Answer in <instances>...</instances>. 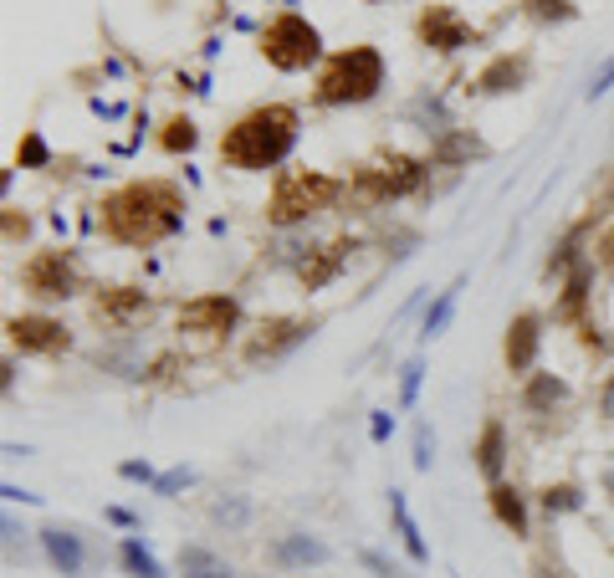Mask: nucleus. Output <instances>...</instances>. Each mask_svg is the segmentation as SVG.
Masks as SVG:
<instances>
[{
    "label": "nucleus",
    "mask_w": 614,
    "mask_h": 578,
    "mask_svg": "<svg viewBox=\"0 0 614 578\" xmlns=\"http://www.w3.org/2000/svg\"><path fill=\"white\" fill-rule=\"evenodd\" d=\"M180 190L164 185V180H139V185H123L118 195H108L103 205V226L113 241H128V246H154L164 236L180 231Z\"/></svg>",
    "instance_id": "nucleus-1"
},
{
    "label": "nucleus",
    "mask_w": 614,
    "mask_h": 578,
    "mask_svg": "<svg viewBox=\"0 0 614 578\" xmlns=\"http://www.w3.org/2000/svg\"><path fill=\"white\" fill-rule=\"evenodd\" d=\"M292 144H297V108L272 103V108H256V113H246L241 123L226 128L221 159L231 169H251L256 174V169H277L292 154Z\"/></svg>",
    "instance_id": "nucleus-2"
},
{
    "label": "nucleus",
    "mask_w": 614,
    "mask_h": 578,
    "mask_svg": "<svg viewBox=\"0 0 614 578\" xmlns=\"http://www.w3.org/2000/svg\"><path fill=\"white\" fill-rule=\"evenodd\" d=\"M384 87L379 47H343L318 72V103H369Z\"/></svg>",
    "instance_id": "nucleus-3"
},
{
    "label": "nucleus",
    "mask_w": 614,
    "mask_h": 578,
    "mask_svg": "<svg viewBox=\"0 0 614 578\" xmlns=\"http://www.w3.org/2000/svg\"><path fill=\"white\" fill-rule=\"evenodd\" d=\"M261 57H267L277 72H302V67H313L323 57V36L307 16L282 11V16L267 21V31H261Z\"/></svg>",
    "instance_id": "nucleus-4"
},
{
    "label": "nucleus",
    "mask_w": 614,
    "mask_h": 578,
    "mask_svg": "<svg viewBox=\"0 0 614 578\" xmlns=\"http://www.w3.org/2000/svg\"><path fill=\"white\" fill-rule=\"evenodd\" d=\"M338 180H328V174L318 169H287L277 180V195H272V220L277 226H297V220H307L313 210H328L338 200Z\"/></svg>",
    "instance_id": "nucleus-5"
},
{
    "label": "nucleus",
    "mask_w": 614,
    "mask_h": 578,
    "mask_svg": "<svg viewBox=\"0 0 614 578\" xmlns=\"http://www.w3.org/2000/svg\"><path fill=\"white\" fill-rule=\"evenodd\" d=\"M420 185V164L415 159H389L379 169H359L354 195L359 200H394V195H410Z\"/></svg>",
    "instance_id": "nucleus-6"
},
{
    "label": "nucleus",
    "mask_w": 614,
    "mask_h": 578,
    "mask_svg": "<svg viewBox=\"0 0 614 578\" xmlns=\"http://www.w3.org/2000/svg\"><path fill=\"white\" fill-rule=\"evenodd\" d=\"M21 287L36 292V297H72L77 292V277H72V266L62 251H41L21 266Z\"/></svg>",
    "instance_id": "nucleus-7"
},
{
    "label": "nucleus",
    "mask_w": 614,
    "mask_h": 578,
    "mask_svg": "<svg viewBox=\"0 0 614 578\" xmlns=\"http://www.w3.org/2000/svg\"><path fill=\"white\" fill-rule=\"evenodd\" d=\"M6 333H11V343L21 348V353H62L72 338H67V328L57 323V318H41V313H26V318H11L6 323Z\"/></svg>",
    "instance_id": "nucleus-8"
},
{
    "label": "nucleus",
    "mask_w": 614,
    "mask_h": 578,
    "mask_svg": "<svg viewBox=\"0 0 614 578\" xmlns=\"http://www.w3.org/2000/svg\"><path fill=\"white\" fill-rule=\"evenodd\" d=\"M415 31H420L425 47H435V52H456V47H466V41H476V36H471V26H466L451 6H425Z\"/></svg>",
    "instance_id": "nucleus-9"
},
{
    "label": "nucleus",
    "mask_w": 614,
    "mask_h": 578,
    "mask_svg": "<svg viewBox=\"0 0 614 578\" xmlns=\"http://www.w3.org/2000/svg\"><path fill=\"white\" fill-rule=\"evenodd\" d=\"M302 338H313V323H302V318H277V323H267L261 328V338H251V348H246V359L251 364H261V359H282L287 348H297Z\"/></svg>",
    "instance_id": "nucleus-10"
},
{
    "label": "nucleus",
    "mask_w": 614,
    "mask_h": 578,
    "mask_svg": "<svg viewBox=\"0 0 614 578\" xmlns=\"http://www.w3.org/2000/svg\"><path fill=\"white\" fill-rule=\"evenodd\" d=\"M543 318L538 313H517L512 328H507V369L512 374H528L538 364V348H543Z\"/></svg>",
    "instance_id": "nucleus-11"
},
{
    "label": "nucleus",
    "mask_w": 614,
    "mask_h": 578,
    "mask_svg": "<svg viewBox=\"0 0 614 578\" xmlns=\"http://www.w3.org/2000/svg\"><path fill=\"white\" fill-rule=\"evenodd\" d=\"M236 313H241V307L231 297H200V302H190L180 313V328H190V333H226L236 323Z\"/></svg>",
    "instance_id": "nucleus-12"
},
{
    "label": "nucleus",
    "mask_w": 614,
    "mask_h": 578,
    "mask_svg": "<svg viewBox=\"0 0 614 578\" xmlns=\"http://www.w3.org/2000/svg\"><path fill=\"white\" fill-rule=\"evenodd\" d=\"M144 313H149V297L134 292V287H113V292L98 297V323L123 328V323H134V318H144Z\"/></svg>",
    "instance_id": "nucleus-13"
},
{
    "label": "nucleus",
    "mask_w": 614,
    "mask_h": 578,
    "mask_svg": "<svg viewBox=\"0 0 614 578\" xmlns=\"http://www.w3.org/2000/svg\"><path fill=\"white\" fill-rule=\"evenodd\" d=\"M272 558L287 563V568H323V563L333 558V548L318 543V538H307V532H292V538H282V543L272 548Z\"/></svg>",
    "instance_id": "nucleus-14"
},
{
    "label": "nucleus",
    "mask_w": 614,
    "mask_h": 578,
    "mask_svg": "<svg viewBox=\"0 0 614 578\" xmlns=\"http://www.w3.org/2000/svg\"><path fill=\"white\" fill-rule=\"evenodd\" d=\"M41 548H47V558L62 568V578H77L82 573V543H77V532L47 527V532H41Z\"/></svg>",
    "instance_id": "nucleus-15"
},
{
    "label": "nucleus",
    "mask_w": 614,
    "mask_h": 578,
    "mask_svg": "<svg viewBox=\"0 0 614 578\" xmlns=\"http://www.w3.org/2000/svg\"><path fill=\"white\" fill-rule=\"evenodd\" d=\"M502 420H487V430H481V446H476V466H481V476H487L492 486L502 481V461H507V451H502Z\"/></svg>",
    "instance_id": "nucleus-16"
},
{
    "label": "nucleus",
    "mask_w": 614,
    "mask_h": 578,
    "mask_svg": "<svg viewBox=\"0 0 614 578\" xmlns=\"http://www.w3.org/2000/svg\"><path fill=\"white\" fill-rule=\"evenodd\" d=\"M492 512H497V522L512 532V538H528V507H522V497L512 492V486H492Z\"/></svg>",
    "instance_id": "nucleus-17"
},
{
    "label": "nucleus",
    "mask_w": 614,
    "mask_h": 578,
    "mask_svg": "<svg viewBox=\"0 0 614 578\" xmlns=\"http://www.w3.org/2000/svg\"><path fill=\"white\" fill-rule=\"evenodd\" d=\"M461 287H466V277H456L446 292H435L430 313H425V323H420V338H425V343L446 333V323H451V313H456V297H461Z\"/></svg>",
    "instance_id": "nucleus-18"
},
{
    "label": "nucleus",
    "mask_w": 614,
    "mask_h": 578,
    "mask_svg": "<svg viewBox=\"0 0 614 578\" xmlns=\"http://www.w3.org/2000/svg\"><path fill=\"white\" fill-rule=\"evenodd\" d=\"M522 72H528V67H522V62H512V57H497L487 72H481L476 77V87H481V93H517V87H522Z\"/></svg>",
    "instance_id": "nucleus-19"
},
{
    "label": "nucleus",
    "mask_w": 614,
    "mask_h": 578,
    "mask_svg": "<svg viewBox=\"0 0 614 578\" xmlns=\"http://www.w3.org/2000/svg\"><path fill=\"white\" fill-rule=\"evenodd\" d=\"M389 512H394V527H400V538H405V553H410L415 563H425L430 548H425V538H420V527H415L410 507H405V492H389Z\"/></svg>",
    "instance_id": "nucleus-20"
},
{
    "label": "nucleus",
    "mask_w": 614,
    "mask_h": 578,
    "mask_svg": "<svg viewBox=\"0 0 614 578\" xmlns=\"http://www.w3.org/2000/svg\"><path fill=\"white\" fill-rule=\"evenodd\" d=\"M118 558H123V568L134 573V578H164V568H159V558L139 543V538H123V548H118Z\"/></svg>",
    "instance_id": "nucleus-21"
},
{
    "label": "nucleus",
    "mask_w": 614,
    "mask_h": 578,
    "mask_svg": "<svg viewBox=\"0 0 614 578\" xmlns=\"http://www.w3.org/2000/svg\"><path fill=\"white\" fill-rule=\"evenodd\" d=\"M180 568H185V578H231V568L205 548H180Z\"/></svg>",
    "instance_id": "nucleus-22"
},
{
    "label": "nucleus",
    "mask_w": 614,
    "mask_h": 578,
    "mask_svg": "<svg viewBox=\"0 0 614 578\" xmlns=\"http://www.w3.org/2000/svg\"><path fill=\"white\" fill-rule=\"evenodd\" d=\"M563 394H568V384H563V379H553V374H538V379L528 384V410H548V405H558Z\"/></svg>",
    "instance_id": "nucleus-23"
},
{
    "label": "nucleus",
    "mask_w": 614,
    "mask_h": 578,
    "mask_svg": "<svg viewBox=\"0 0 614 578\" xmlns=\"http://www.w3.org/2000/svg\"><path fill=\"white\" fill-rule=\"evenodd\" d=\"M522 6H528L533 21H574L579 16L574 0H522Z\"/></svg>",
    "instance_id": "nucleus-24"
},
{
    "label": "nucleus",
    "mask_w": 614,
    "mask_h": 578,
    "mask_svg": "<svg viewBox=\"0 0 614 578\" xmlns=\"http://www.w3.org/2000/svg\"><path fill=\"white\" fill-rule=\"evenodd\" d=\"M195 139H200V133H195V123H190V118H174V123L164 128V149H169V154L195 149Z\"/></svg>",
    "instance_id": "nucleus-25"
},
{
    "label": "nucleus",
    "mask_w": 614,
    "mask_h": 578,
    "mask_svg": "<svg viewBox=\"0 0 614 578\" xmlns=\"http://www.w3.org/2000/svg\"><path fill=\"white\" fill-rule=\"evenodd\" d=\"M21 169H41V164H47L52 159V149H47V139H41V133H26V139H21Z\"/></svg>",
    "instance_id": "nucleus-26"
},
{
    "label": "nucleus",
    "mask_w": 614,
    "mask_h": 578,
    "mask_svg": "<svg viewBox=\"0 0 614 578\" xmlns=\"http://www.w3.org/2000/svg\"><path fill=\"white\" fill-rule=\"evenodd\" d=\"M420 374H425V359H410V364L400 369V405H405V410L420 399Z\"/></svg>",
    "instance_id": "nucleus-27"
},
{
    "label": "nucleus",
    "mask_w": 614,
    "mask_h": 578,
    "mask_svg": "<svg viewBox=\"0 0 614 578\" xmlns=\"http://www.w3.org/2000/svg\"><path fill=\"white\" fill-rule=\"evenodd\" d=\"M543 507H548V512H574V507H579V486H548Z\"/></svg>",
    "instance_id": "nucleus-28"
},
{
    "label": "nucleus",
    "mask_w": 614,
    "mask_h": 578,
    "mask_svg": "<svg viewBox=\"0 0 614 578\" xmlns=\"http://www.w3.org/2000/svg\"><path fill=\"white\" fill-rule=\"evenodd\" d=\"M190 481H195L190 466H174V471H164V476L154 481V492H159V497H174V492H180V486H190Z\"/></svg>",
    "instance_id": "nucleus-29"
},
{
    "label": "nucleus",
    "mask_w": 614,
    "mask_h": 578,
    "mask_svg": "<svg viewBox=\"0 0 614 578\" xmlns=\"http://www.w3.org/2000/svg\"><path fill=\"white\" fill-rule=\"evenodd\" d=\"M584 287H589V266H579V272L568 277V292H563V313H579V302H584Z\"/></svg>",
    "instance_id": "nucleus-30"
},
{
    "label": "nucleus",
    "mask_w": 614,
    "mask_h": 578,
    "mask_svg": "<svg viewBox=\"0 0 614 578\" xmlns=\"http://www.w3.org/2000/svg\"><path fill=\"white\" fill-rule=\"evenodd\" d=\"M430 461H435V440L425 425H415V471H430Z\"/></svg>",
    "instance_id": "nucleus-31"
},
{
    "label": "nucleus",
    "mask_w": 614,
    "mask_h": 578,
    "mask_svg": "<svg viewBox=\"0 0 614 578\" xmlns=\"http://www.w3.org/2000/svg\"><path fill=\"white\" fill-rule=\"evenodd\" d=\"M118 476H123V481H144V486H154V481H159L149 461H123V466H118Z\"/></svg>",
    "instance_id": "nucleus-32"
},
{
    "label": "nucleus",
    "mask_w": 614,
    "mask_h": 578,
    "mask_svg": "<svg viewBox=\"0 0 614 578\" xmlns=\"http://www.w3.org/2000/svg\"><path fill=\"white\" fill-rule=\"evenodd\" d=\"M609 87H614V57H609V62H604L599 72H594V82H589V98H604Z\"/></svg>",
    "instance_id": "nucleus-33"
},
{
    "label": "nucleus",
    "mask_w": 614,
    "mask_h": 578,
    "mask_svg": "<svg viewBox=\"0 0 614 578\" xmlns=\"http://www.w3.org/2000/svg\"><path fill=\"white\" fill-rule=\"evenodd\" d=\"M215 522L241 527V522H246V502H221V507H215Z\"/></svg>",
    "instance_id": "nucleus-34"
},
{
    "label": "nucleus",
    "mask_w": 614,
    "mask_h": 578,
    "mask_svg": "<svg viewBox=\"0 0 614 578\" xmlns=\"http://www.w3.org/2000/svg\"><path fill=\"white\" fill-rule=\"evenodd\" d=\"M389 430H394V420H389V415H374V425H369L374 446H384V440H389Z\"/></svg>",
    "instance_id": "nucleus-35"
},
{
    "label": "nucleus",
    "mask_w": 614,
    "mask_h": 578,
    "mask_svg": "<svg viewBox=\"0 0 614 578\" xmlns=\"http://www.w3.org/2000/svg\"><path fill=\"white\" fill-rule=\"evenodd\" d=\"M108 522H118V527H134V512H123V507H108Z\"/></svg>",
    "instance_id": "nucleus-36"
},
{
    "label": "nucleus",
    "mask_w": 614,
    "mask_h": 578,
    "mask_svg": "<svg viewBox=\"0 0 614 578\" xmlns=\"http://www.w3.org/2000/svg\"><path fill=\"white\" fill-rule=\"evenodd\" d=\"M548 578H553V573H548Z\"/></svg>",
    "instance_id": "nucleus-37"
}]
</instances>
